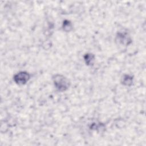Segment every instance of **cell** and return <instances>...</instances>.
I'll return each instance as SVG.
<instances>
[{"label": "cell", "mask_w": 146, "mask_h": 146, "mask_svg": "<svg viewBox=\"0 0 146 146\" xmlns=\"http://www.w3.org/2000/svg\"><path fill=\"white\" fill-rule=\"evenodd\" d=\"M30 78V74L25 71H21L15 74L14 76L15 82L19 85L25 84L29 80Z\"/></svg>", "instance_id": "2"}, {"label": "cell", "mask_w": 146, "mask_h": 146, "mask_svg": "<svg viewBox=\"0 0 146 146\" xmlns=\"http://www.w3.org/2000/svg\"><path fill=\"white\" fill-rule=\"evenodd\" d=\"M84 60L87 65H91L94 61V55L92 54H87L84 56Z\"/></svg>", "instance_id": "5"}, {"label": "cell", "mask_w": 146, "mask_h": 146, "mask_svg": "<svg viewBox=\"0 0 146 146\" xmlns=\"http://www.w3.org/2000/svg\"><path fill=\"white\" fill-rule=\"evenodd\" d=\"M72 24L69 21L65 20L64 21H63V30L68 32V31H70L72 29Z\"/></svg>", "instance_id": "6"}, {"label": "cell", "mask_w": 146, "mask_h": 146, "mask_svg": "<svg viewBox=\"0 0 146 146\" xmlns=\"http://www.w3.org/2000/svg\"><path fill=\"white\" fill-rule=\"evenodd\" d=\"M117 38H118V40L119 42H120L123 44H128L129 42H131V40L126 34L121 33H119L117 34Z\"/></svg>", "instance_id": "3"}, {"label": "cell", "mask_w": 146, "mask_h": 146, "mask_svg": "<svg viewBox=\"0 0 146 146\" xmlns=\"http://www.w3.org/2000/svg\"><path fill=\"white\" fill-rule=\"evenodd\" d=\"M133 82L132 76L129 75H125L122 78V83L125 86H131Z\"/></svg>", "instance_id": "4"}, {"label": "cell", "mask_w": 146, "mask_h": 146, "mask_svg": "<svg viewBox=\"0 0 146 146\" xmlns=\"http://www.w3.org/2000/svg\"><path fill=\"white\" fill-rule=\"evenodd\" d=\"M53 81L55 87L60 91H66L69 87L68 80L62 75H55L53 77Z\"/></svg>", "instance_id": "1"}]
</instances>
